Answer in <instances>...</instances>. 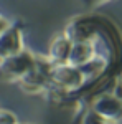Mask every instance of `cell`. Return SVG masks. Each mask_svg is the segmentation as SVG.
I'll list each match as a JSON object with an SVG mask.
<instances>
[{
	"label": "cell",
	"instance_id": "cell-1",
	"mask_svg": "<svg viewBox=\"0 0 122 124\" xmlns=\"http://www.w3.org/2000/svg\"><path fill=\"white\" fill-rule=\"evenodd\" d=\"M94 113L99 114L101 117L115 123L122 119V101L117 99L115 96H102L94 103Z\"/></svg>",
	"mask_w": 122,
	"mask_h": 124
},
{
	"label": "cell",
	"instance_id": "cell-2",
	"mask_svg": "<svg viewBox=\"0 0 122 124\" xmlns=\"http://www.w3.org/2000/svg\"><path fill=\"white\" fill-rule=\"evenodd\" d=\"M53 79L56 81L58 85L61 86H68V88H76L81 85L83 81V71L79 70V66H66L61 65L56 70H53Z\"/></svg>",
	"mask_w": 122,
	"mask_h": 124
},
{
	"label": "cell",
	"instance_id": "cell-3",
	"mask_svg": "<svg viewBox=\"0 0 122 124\" xmlns=\"http://www.w3.org/2000/svg\"><path fill=\"white\" fill-rule=\"evenodd\" d=\"M20 50V35L15 30H7L3 33H0V53L10 56L18 53Z\"/></svg>",
	"mask_w": 122,
	"mask_h": 124
},
{
	"label": "cell",
	"instance_id": "cell-4",
	"mask_svg": "<svg viewBox=\"0 0 122 124\" xmlns=\"http://www.w3.org/2000/svg\"><path fill=\"white\" fill-rule=\"evenodd\" d=\"M93 58V46L86 41H78L71 46V53H69V61L74 66H81L86 61H89Z\"/></svg>",
	"mask_w": 122,
	"mask_h": 124
},
{
	"label": "cell",
	"instance_id": "cell-5",
	"mask_svg": "<svg viewBox=\"0 0 122 124\" xmlns=\"http://www.w3.org/2000/svg\"><path fill=\"white\" fill-rule=\"evenodd\" d=\"M71 43L68 41V40L65 38H59L51 46V58L55 60V61H58V63H65V61H68L69 60V53H71Z\"/></svg>",
	"mask_w": 122,
	"mask_h": 124
},
{
	"label": "cell",
	"instance_id": "cell-6",
	"mask_svg": "<svg viewBox=\"0 0 122 124\" xmlns=\"http://www.w3.org/2000/svg\"><path fill=\"white\" fill-rule=\"evenodd\" d=\"M86 124H114V123H111V121H107V119H104V117L94 113V114H89L86 117Z\"/></svg>",
	"mask_w": 122,
	"mask_h": 124
},
{
	"label": "cell",
	"instance_id": "cell-7",
	"mask_svg": "<svg viewBox=\"0 0 122 124\" xmlns=\"http://www.w3.org/2000/svg\"><path fill=\"white\" fill-rule=\"evenodd\" d=\"M0 124H17V121L8 111H0Z\"/></svg>",
	"mask_w": 122,
	"mask_h": 124
},
{
	"label": "cell",
	"instance_id": "cell-8",
	"mask_svg": "<svg viewBox=\"0 0 122 124\" xmlns=\"http://www.w3.org/2000/svg\"><path fill=\"white\" fill-rule=\"evenodd\" d=\"M114 96L122 101V78L115 83V86H114Z\"/></svg>",
	"mask_w": 122,
	"mask_h": 124
}]
</instances>
